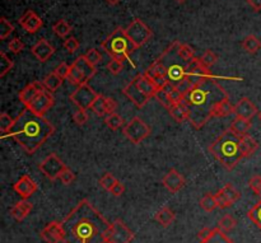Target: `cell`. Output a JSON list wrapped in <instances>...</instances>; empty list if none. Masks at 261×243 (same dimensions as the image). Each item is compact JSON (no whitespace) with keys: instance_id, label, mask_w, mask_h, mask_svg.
<instances>
[{"instance_id":"obj_1","label":"cell","mask_w":261,"mask_h":243,"mask_svg":"<svg viewBox=\"0 0 261 243\" xmlns=\"http://www.w3.org/2000/svg\"><path fill=\"white\" fill-rule=\"evenodd\" d=\"M63 243H106L111 224L91 204L83 199L61 222Z\"/></svg>"},{"instance_id":"obj_2","label":"cell","mask_w":261,"mask_h":243,"mask_svg":"<svg viewBox=\"0 0 261 243\" xmlns=\"http://www.w3.org/2000/svg\"><path fill=\"white\" fill-rule=\"evenodd\" d=\"M218 78H204L196 82L184 94L182 105L187 111L188 122L195 129H202L210 120L215 107L224 99L228 98V93L217 82Z\"/></svg>"},{"instance_id":"obj_3","label":"cell","mask_w":261,"mask_h":243,"mask_svg":"<svg viewBox=\"0 0 261 243\" xmlns=\"http://www.w3.org/2000/svg\"><path fill=\"white\" fill-rule=\"evenodd\" d=\"M54 131L55 128L47 118L26 109L17 116L8 136H12L27 154H35Z\"/></svg>"},{"instance_id":"obj_4","label":"cell","mask_w":261,"mask_h":243,"mask_svg":"<svg viewBox=\"0 0 261 243\" xmlns=\"http://www.w3.org/2000/svg\"><path fill=\"white\" fill-rule=\"evenodd\" d=\"M180 41L172 42L167 49L155 59L153 64L149 66L146 72L143 73L147 78L152 79L155 75H161L166 78L172 84H177L186 78V65L187 63L184 61L177 53V46Z\"/></svg>"},{"instance_id":"obj_5","label":"cell","mask_w":261,"mask_h":243,"mask_svg":"<svg viewBox=\"0 0 261 243\" xmlns=\"http://www.w3.org/2000/svg\"><path fill=\"white\" fill-rule=\"evenodd\" d=\"M209 151L228 171H232L245 158L241 149V135L231 129L222 132L209 145Z\"/></svg>"},{"instance_id":"obj_6","label":"cell","mask_w":261,"mask_h":243,"mask_svg":"<svg viewBox=\"0 0 261 243\" xmlns=\"http://www.w3.org/2000/svg\"><path fill=\"white\" fill-rule=\"evenodd\" d=\"M101 47L106 51L107 55L111 56V59L113 57V59H120L123 60V61L126 60V61H129V63L131 64L132 68H135V64L131 61L130 55L135 51L136 47L132 45L129 37L126 36L125 30L121 28V27H117V28L101 43Z\"/></svg>"},{"instance_id":"obj_7","label":"cell","mask_w":261,"mask_h":243,"mask_svg":"<svg viewBox=\"0 0 261 243\" xmlns=\"http://www.w3.org/2000/svg\"><path fill=\"white\" fill-rule=\"evenodd\" d=\"M123 93L138 109H142L155 97L157 89L144 74H138L131 82L123 89Z\"/></svg>"},{"instance_id":"obj_8","label":"cell","mask_w":261,"mask_h":243,"mask_svg":"<svg viewBox=\"0 0 261 243\" xmlns=\"http://www.w3.org/2000/svg\"><path fill=\"white\" fill-rule=\"evenodd\" d=\"M96 66H93L86 59V56L80 55L70 65V74L68 76V82L75 87L84 86V84L90 82L93 76L96 75Z\"/></svg>"},{"instance_id":"obj_9","label":"cell","mask_w":261,"mask_h":243,"mask_svg":"<svg viewBox=\"0 0 261 243\" xmlns=\"http://www.w3.org/2000/svg\"><path fill=\"white\" fill-rule=\"evenodd\" d=\"M125 33L136 49L146 45L153 37L152 30L139 18H135L130 22L129 26L125 28Z\"/></svg>"},{"instance_id":"obj_10","label":"cell","mask_w":261,"mask_h":243,"mask_svg":"<svg viewBox=\"0 0 261 243\" xmlns=\"http://www.w3.org/2000/svg\"><path fill=\"white\" fill-rule=\"evenodd\" d=\"M124 135L131 141L132 144H140L150 134V128L140 117H132L123 130Z\"/></svg>"},{"instance_id":"obj_11","label":"cell","mask_w":261,"mask_h":243,"mask_svg":"<svg viewBox=\"0 0 261 243\" xmlns=\"http://www.w3.org/2000/svg\"><path fill=\"white\" fill-rule=\"evenodd\" d=\"M98 95V93L92 87L84 84V86L76 87L75 91L69 95V98L78 109L87 111L88 109H92L93 103L96 102Z\"/></svg>"},{"instance_id":"obj_12","label":"cell","mask_w":261,"mask_h":243,"mask_svg":"<svg viewBox=\"0 0 261 243\" xmlns=\"http://www.w3.org/2000/svg\"><path fill=\"white\" fill-rule=\"evenodd\" d=\"M65 168V163H64L55 153H51L50 155H47V157L41 162L40 166H38V169L42 172L43 176L51 181L59 178L61 172H63Z\"/></svg>"},{"instance_id":"obj_13","label":"cell","mask_w":261,"mask_h":243,"mask_svg":"<svg viewBox=\"0 0 261 243\" xmlns=\"http://www.w3.org/2000/svg\"><path fill=\"white\" fill-rule=\"evenodd\" d=\"M134 240V233L129 229V227L124 223L123 220H115L111 224L107 242L110 243H130Z\"/></svg>"},{"instance_id":"obj_14","label":"cell","mask_w":261,"mask_h":243,"mask_svg":"<svg viewBox=\"0 0 261 243\" xmlns=\"http://www.w3.org/2000/svg\"><path fill=\"white\" fill-rule=\"evenodd\" d=\"M54 103H55V98H54L53 93L49 92L47 89H45L43 92H41L36 98L33 99L30 105L27 106L26 109L31 110V111H32L33 113H36V115L43 116L53 107Z\"/></svg>"},{"instance_id":"obj_15","label":"cell","mask_w":261,"mask_h":243,"mask_svg":"<svg viewBox=\"0 0 261 243\" xmlns=\"http://www.w3.org/2000/svg\"><path fill=\"white\" fill-rule=\"evenodd\" d=\"M240 197H241L240 191L237 188H235V186L232 184H227L224 187L221 188L215 194V200L218 203V207H221V209L231 207Z\"/></svg>"},{"instance_id":"obj_16","label":"cell","mask_w":261,"mask_h":243,"mask_svg":"<svg viewBox=\"0 0 261 243\" xmlns=\"http://www.w3.org/2000/svg\"><path fill=\"white\" fill-rule=\"evenodd\" d=\"M40 237L46 243L63 242L64 230L63 225L59 222H51L40 232Z\"/></svg>"},{"instance_id":"obj_17","label":"cell","mask_w":261,"mask_h":243,"mask_svg":"<svg viewBox=\"0 0 261 243\" xmlns=\"http://www.w3.org/2000/svg\"><path fill=\"white\" fill-rule=\"evenodd\" d=\"M18 23L20 24V27H23L24 31H27L31 35L38 32L43 26L42 19L33 10H27L26 13L18 19Z\"/></svg>"},{"instance_id":"obj_18","label":"cell","mask_w":261,"mask_h":243,"mask_svg":"<svg viewBox=\"0 0 261 243\" xmlns=\"http://www.w3.org/2000/svg\"><path fill=\"white\" fill-rule=\"evenodd\" d=\"M32 55L41 63H46L47 60L55 54V47L45 38L38 39L31 49Z\"/></svg>"},{"instance_id":"obj_19","label":"cell","mask_w":261,"mask_h":243,"mask_svg":"<svg viewBox=\"0 0 261 243\" xmlns=\"http://www.w3.org/2000/svg\"><path fill=\"white\" fill-rule=\"evenodd\" d=\"M13 188L22 199H26L27 200L28 197L32 196V195L37 191V184L30 177V176L24 174V176H22V177L14 184Z\"/></svg>"},{"instance_id":"obj_20","label":"cell","mask_w":261,"mask_h":243,"mask_svg":"<svg viewBox=\"0 0 261 243\" xmlns=\"http://www.w3.org/2000/svg\"><path fill=\"white\" fill-rule=\"evenodd\" d=\"M45 89L46 88L43 86V83L37 82L36 80V82H32L30 83V84H27V86L19 92L18 98H19L20 102L23 103V105L27 107V106L30 105L33 99L36 98L37 95L40 94L41 92H43Z\"/></svg>"},{"instance_id":"obj_21","label":"cell","mask_w":261,"mask_h":243,"mask_svg":"<svg viewBox=\"0 0 261 243\" xmlns=\"http://www.w3.org/2000/svg\"><path fill=\"white\" fill-rule=\"evenodd\" d=\"M162 184L169 192L176 194L185 186V177L176 169H171L162 180Z\"/></svg>"},{"instance_id":"obj_22","label":"cell","mask_w":261,"mask_h":243,"mask_svg":"<svg viewBox=\"0 0 261 243\" xmlns=\"http://www.w3.org/2000/svg\"><path fill=\"white\" fill-rule=\"evenodd\" d=\"M258 107L251 102V99L245 97L241 98L235 106V115L237 117L246 118V120H251L252 117L258 115Z\"/></svg>"},{"instance_id":"obj_23","label":"cell","mask_w":261,"mask_h":243,"mask_svg":"<svg viewBox=\"0 0 261 243\" xmlns=\"http://www.w3.org/2000/svg\"><path fill=\"white\" fill-rule=\"evenodd\" d=\"M32 209L33 205L31 204L28 200L23 199V200H20L19 203H17V204L12 207L10 215H12L16 220H18V222H22V220H24L28 215H30Z\"/></svg>"},{"instance_id":"obj_24","label":"cell","mask_w":261,"mask_h":243,"mask_svg":"<svg viewBox=\"0 0 261 243\" xmlns=\"http://www.w3.org/2000/svg\"><path fill=\"white\" fill-rule=\"evenodd\" d=\"M154 219L157 220V223L161 224L162 227L167 228L175 222L176 215L169 207H163V209H161L159 211H157Z\"/></svg>"},{"instance_id":"obj_25","label":"cell","mask_w":261,"mask_h":243,"mask_svg":"<svg viewBox=\"0 0 261 243\" xmlns=\"http://www.w3.org/2000/svg\"><path fill=\"white\" fill-rule=\"evenodd\" d=\"M241 149L245 158L250 157L259 149V143L248 134L243 135V136H241Z\"/></svg>"},{"instance_id":"obj_26","label":"cell","mask_w":261,"mask_h":243,"mask_svg":"<svg viewBox=\"0 0 261 243\" xmlns=\"http://www.w3.org/2000/svg\"><path fill=\"white\" fill-rule=\"evenodd\" d=\"M200 243H235V242L225 234V232H223V230L219 229V228H214V229L212 230L210 236H209L208 238H205V240L200 241Z\"/></svg>"},{"instance_id":"obj_27","label":"cell","mask_w":261,"mask_h":243,"mask_svg":"<svg viewBox=\"0 0 261 243\" xmlns=\"http://www.w3.org/2000/svg\"><path fill=\"white\" fill-rule=\"evenodd\" d=\"M231 130L236 132V134L241 135H247L248 130L251 129V120H246V118H241V117H236L231 124Z\"/></svg>"},{"instance_id":"obj_28","label":"cell","mask_w":261,"mask_h":243,"mask_svg":"<svg viewBox=\"0 0 261 243\" xmlns=\"http://www.w3.org/2000/svg\"><path fill=\"white\" fill-rule=\"evenodd\" d=\"M42 83H43V86H45V88H46L49 92L53 93L61 87V84H63V79L60 78L56 73L53 72L45 76Z\"/></svg>"},{"instance_id":"obj_29","label":"cell","mask_w":261,"mask_h":243,"mask_svg":"<svg viewBox=\"0 0 261 243\" xmlns=\"http://www.w3.org/2000/svg\"><path fill=\"white\" fill-rule=\"evenodd\" d=\"M242 49L248 54H256L261 49V41L254 35H248L242 39Z\"/></svg>"},{"instance_id":"obj_30","label":"cell","mask_w":261,"mask_h":243,"mask_svg":"<svg viewBox=\"0 0 261 243\" xmlns=\"http://www.w3.org/2000/svg\"><path fill=\"white\" fill-rule=\"evenodd\" d=\"M168 112H169V115H171V117L173 118L177 124H184L185 121H188L187 111H186V109L184 107L182 103H180V105H175L173 107H171V109L168 110Z\"/></svg>"},{"instance_id":"obj_31","label":"cell","mask_w":261,"mask_h":243,"mask_svg":"<svg viewBox=\"0 0 261 243\" xmlns=\"http://www.w3.org/2000/svg\"><path fill=\"white\" fill-rule=\"evenodd\" d=\"M232 113H235V107L231 105L229 98H227L224 99V101H222V102L215 107L213 116H214V117H227V116L232 115Z\"/></svg>"},{"instance_id":"obj_32","label":"cell","mask_w":261,"mask_h":243,"mask_svg":"<svg viewBox=\"0 0 261 243\" xmlns=\"http://www.w3.org/2000/svg\"><path fill=\"white\" fill-rule=\"evenodd\" d=\"M53 30H54V32H55V35H56V36L64 38V37L69 36L70 33H72V31H73V27L70 26V24L68 23L65 19H59L56 23L53 26Z\"/></svg>"},{"instance_id":"obj_33","label":"cell","mask_w":261,"mask_h":243,"mask_svg":"<svg viewBox=\"0 0 261 243\" xmlns=\"http://www.w3.org/2000/svg\"><path fill=\"white\" fill-rule=\"evenodd\" d=\"M200 207L206 213H212L218 207V203L215 200V195L206 194L204 195L202 200H200Z\"/></svg>"},{"instance_id":"obj_34","label":"cell","mask_w":261,"mask_h":243,"mask_svg":"<svg viewBox=\"0 0 261 243\" xmlns=\"http://www.w3.org/2000/svg\"><path fill=\"white\" fill-rule=\"evenodd\" d=\"M105 124H106L111 130H119V129L124 125V118L121 117L119 113L112 112V113H109L107 116H105Z\"/></svg>"},{"instance_id":"obj_35","label":"cell","mask_w":261,"mask_h":243,"mask_svg":"<svg viewBox=\"0 0 261 243\" xmlns=\"http://www.w3.org/2000/svg\"><path fill=\"white\" fill-rule=\"evenodd\" d=\"M247 217L261 230V200L250 209V211L247 213Z\"/></svg>"},{"instance_id":"obj_36","label":"cell","mask_w":261,"mask_h":243,"mask_svg":"<svg viewBox=\"0 0 261 243\" xmlns=\"http://www.w3.org/2000/svg\"><path fill=\"white\" fill-rule=\"evenodd\" d=\"M92 111L96 113L98 117H103L107 116V109H106V97H103L102 94L98 95V98L96 99V102L93 103Z\"/></svg>"},{"instance_id":"obj_37","label":"cell","mask_w":261,"mask_h":243,"mask_svg":"<svg viewBox=\"0 0 261 243\" xmlns=\"http://www.w3.org/2000/svg\"><path fill=\"white\" fill-rule=\"evenodd\" d=\"M177 53H179L180 57H181L184 61H186V63H188L190 60H192L194 57H195V56H194V54H195L194 49H192L191 46L186 45V43L179 42V46H177Z\"/></svg>"},{"instance_id":"obj_38","label":"cell","mask_w":261,"mask_h":243,"mask_svg":"<svg viewBox=\"0 0 261 243\" xmlns=\"http://www.w3.org/2000/svg\"><path fill=\"white\" fill-rule=\"evenodd\" d=\"M237 225V220L235 218L229 215V214H225L224 217H222L218 222V228L222 229L223 232H229L233 228Z\"/></svg>"},{"instance_id":"obj_39","label":"cell","mask_w":261,"mask_h":243,"mask_svg":"<svg viewBox=\"0 0 261 243\" xmlns=\"http://www.w3.org/2000/svg\"><path fill=\"white\" fill-rule=\"evenodd\" d=\"M0 64H1V68H0V76L3 78V76H5L8 74V73L10 72V70L13 69V66H14V63H13V60L10 59V57H8L7 54L4 53V51H1L0 53Z\"/></svg>"},{"instance_id":"obj_40","label":"cell","mask_w":261,"mask_h":243,"mask_svg":"<svg viewBox=\"0 0 261 243\" xmlns=\"http://www.w3.org/2000/svg\"><path fill=\"white\" fill-rule=\"evenodd\" d=\"M14 26L10 23L5 17L0 18V39H5L10 33H13Z\"/></svg>"},{"instance_id":"obj_41","label":"cell","mask_w":261,"mask_h":243,"mask_svg":"<svg viewBox=\"0 0 261 243\" xmlns=\"http://www.w3.org/2000/svg\"><path fill=\"white\" fill-rule=\"evenodd\" d=\"M154 98L157 99V101H158V102L167 110H169L171 107H173V106H175L173 103H172L168 93L166 92V91H163V89H159V91H157Z\"/></svg>"},{"instance_id":"obj_42","label":"cell","mask_w":261,"mask_h":243,"mask_svg":"<svg viewBox=\"0 0 261 243\" xmlns=\"http://www.w3.org/2000/svg\"><path fill=\"white\" fill-rule=\"evenodd\" d=\"M200 61L203 63V65L210 69V66H213L218 61V56H217V54L213 53L212 50H206V51L200 56Z\"/></svg>"},{"instance_id":"obj_43","label":"cell","mask_w":261,"mask_h":243,"mask_svg":"<svg viewBox=\"0 0 261 243\" xmlns=\"http://www.w3.org/2000/svg\"><path fill=\"white\" fill-rule=\"evenodd\" d=\"M117 182V180L115 178V176H112V173H105V176H102V178L99 180V186L102 188H105L106 191H111L112 187L115 186V184Z\"/></svg>"},{"instance_id":"obj_44","label":"cell","mask_w":261,"mask_h":243,"mask_svg":"<svg viewBox=\"0 0 261 243\" xmlns=\"http://www.w3.org/2000/svg\"><path fill=\"white\" fill-rule=\"evenodd\" d=\"M123 69H124L123 60L113 59L112 57V59L109 61V64H107V70H109L112 75H119Z\"/></svg>"},{"instance_id":"obj_45","label":"cell","mask_w":261,"mask_h":243,"mask_svg":"<svg viewBox=\"0 0 261 243\" xmlns=\"http://www.w3.org/2000/svg\"><path fill=\"white\" fill-rule=\"evenodd\" d=\"M13 124L14 120L8 113L4 112L0 115V130H1V132H9L10 129L13 128Z\"/></svg>"},{"instance_id":"obj_46","label":"cell","mask_w":261,"mask_h":243,"mask_svg":"<svg viewBox=\"0 0 261 243\" xmlns=\"http://www.w3.org/2000/svg\"><path fill=\"white\" fill-rule=\"evenodd\" d=\"M84 56H86V59L88 60L93 66L98 65V64L101 63V60H102V56H101V54H99L96 49H90L84 54Z\"/></svg>"},{"instance_id":"obj_47","label":"cell","mask_w":261,"mask_h":243,"mask_svg":"<svg viewBox=\"0 0 261 243\" xmlns=\"http://www.w3.org/2000/svg\"><path fill=\"white\" fill-rule=\"evenodd\" d=\"M8 49H9L10 53L16 54L18 55L19 53H22L24 49V43L20 41L18 37H14L13 39H10L9 43H8Z\"/></svg>"},{"instance_id":"obj_48","label":"cell","mask_w":261,"mask_h":243,"mask_svg":"<svg viewBox=\"0 0 261 243\" xmlns=\"http://www.w3.org/2000/svg\"><path fill=\"white\" fill-rule=\"evenodd\" d=\"M59 180L61 181L65 186H69V185H72L74 181H75V174H74V172L72 171V169L66 167L65 169L61 172V174H60Z\"/></svg>"},{"instance_id":"obj_49","label":"cell","mask_w":261,"mask_h":243,"mask_svg":"<svg viewBox=\"0 0 261 243\" xmlns=\"http://www.w3.org/2000/svg\"><path fill=\"white\" fill-rule=\"evenodd\" d=\"M73 120L78 126L86 125L87 121H88V113H87L86 110H78L76 112H74Z\"/></svg>"},{"instance_id":"obj_50","label":"cell","mask_w":261,"mask_h":243,"mask_svg":"<svg viewBox=\"0 0 261 243\" xmlns=\"http://www.w3.org/2000/svg\"><path fill=\"white\" fill-rule=\"evenodd\" d=\"M64 47L69 54H74L76 50L79 49V42L75 37H68V38L64 41Z\"/></svg>"},{"instance_id":"obj_51","label":"cell","mask_w":261,"mask_h":243,"mask_svg":"<svg viewBox=\"0 0 261 243\" xmlns=\"http://www.w3.org/2000/svg\"><path fill=\"white\" fill-rule=\"evenodd\" d=\"M248 186L254 191V194L261 196V176H252L248 181Z\"/></svg>"},{"instance_id":"obj_52","label":"cell","mask_w":261,"mask_h":243,"mask_svg":"<svg viewBox=\"0 0 261 243\" xmlns=\"http://www.w3.org/2000/svg\"><path fill=\"white\" fill-rule=\"evenodd\" d=\"M54 72L56 73L57 75L63 79V80L64 79H68V76H69L70 74V65L66 63H61L56 66V69L54 70Z\"/></svg>"},{"instance_id":"obj_53","label":"cell","mask_w":261,"mask_h":243,"mask_svg":"<svg viewBox=\"0 0 261 243\" xmlns=\"http://www.w3.org/2000/svg\"><path fill=\"white\" fill-rule=\"evenodd\" d=\"M110 192H111V194H112L113 196H116V197L121 196V195L125 192V186H124V185L121 184L120 181H117V182L115 184V186L112 187V190L110 191Z\"/></svg>"},{"instance_id":"obj_54","label":"cell","mask_w":261,"mask_h":243,"mask_svg":"<svg viewBox=\"0 0 261 243\" xmlns=\"http://www.w3.org/2000/svg\"><path fill=\"white\" fill-rule=\"evenodd\" d=\"M106 109H107V115H109V113H112V112H116L117 102H116L113 98H111V97H106Z\"/></svg>"},{"instance_id":"obj_55","label":"cell","mask_w":261,"mask_h":243,"mask_svg":"<svg viewBox=\"0 0 261 243\" xmlns=\"http://www.w3.org/2000/svg\"><path fill=\"white\" fill-rule=\"evenodd\" d=\"M212 228H204V229H202L200 232H199L198 237H199V240L203 241L205 240V238H208L209 236H210V233H212Z\"/></svg>"},{"instance_id":"obj_56","label":"cell","mask_w":261,"mask_h":243,"mask_svg":"<svg viewBox=\"0 0 261 243\" xmlns=\"http://www.w3.org/2000/svg\"><path fill=\"white\" fill-rule=\"evenodd\" d=\"M247 3L251 5V8L255 12L261 10V0H247Z\"/></svg>"},{"instance_id":"obj_57","label":"cell","mask_w":261,"mask_h":243,"mask_svg":"<svg viewBox=\"0 0 261 243\" xmlns=\"http://www.w3.org/2000/svg\"><path fill=\"white\" fill-rule=\"evenodd\" d=\"M107 3L111 4V5H116V4H119L121 0H106Z\"/></svg>"},{"instance_id":"obj_58","label":"cell","mask_w":261,"mask_h":243,"mask_svg":"<svg viewBox=\"0 0 261 243\" xmlns=\"http://www.w3.org/2000/svg\"><path fill=\"white\" fill-rule=\"evenodd\" d=\"M258 115H259V118H260V121H261V111H259Z\"/></svg>"},{"instance_id":"obj_59","label":"cell","mask_w":261,"mask_h":243,"mask_svg":"<svg viewBox=\"0 0 261 243\" xmlns=\"http://www.w3.org/2000/svg\"><path fill=\"white\" fill-rule=\"evenodd\" d=\"M176 1H179V3H184L185 0H176Z\"/></svg>"},{"instance_id":"obj_60","label":"cell","mask_w":261,"mask_h":243,"mask_svg":"<svg viewBox=\"0 0 261 243\" xmlns=\"http://www.w3.org/2000/svg\"><path fill=\"white\" fill-rule=\"evenodd\" d=\"M106 243H110V242H106Z\"/></svg>"}]
</instances>
